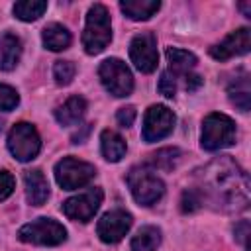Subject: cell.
Here are the masks:
<instances>
[{
    "mask_svg": "<svg viewBox=\"0 0 251 251\" xmlns=\"http://www.w3.org/2000/svg\"><path fill=\"white\" fill-rule=\"evenodd\" d=\"M116 120H118L120 126L129 127V126L135 122V108H133V106H124V108H120L118 114H116Z\"/></svg>",
    "mask_w": 251,
    "mask_h": 251,
    "instance_id": "cell-30",
    "label": "cell"
},
{
    "mask_svg": "<svg viewBox=\"0 0 251 251\" xmlns=\"http://www.w3.org/2000/svg\"><path fill=\"white\" fill-rule=\"evenodd\" d=\"M167 61H169V73L171 75H182V76L192 73V69L198 63L194 53L178 49V47H169L167 49Z\"/></svg>",
    "mask_w": 251,
    "mask_h": 251,
    "instance_id": "cell-17",
    "label": "cell"
},
{
    "mask_svg": "<svg viewBox=\"0 0 251 251\" xmlns=\"http://www.w3.org/2000/svg\"><path fill=\"white\" fill-rule=\"evenodd\" d=\"M96 175L94 165L75 159V157H63L55 165V180L63 190H76L86 186Z\"/></svg>",
    "mask_w": 251,
    "mask_h": 251,
    "instance_id": "cell-5",
    "label": "cell"
},
{
    "mask_svg": "<svg viewBox=\"0 0 251 251\" xmlns=\"http://www.w3.org/2000/svg\"><path fill=\"white\" fill-rule=\"evenodd\" d=\"M161 243V231L155 226H143L131 239V251H157Z\"/></svg>",
    "mask_w": 251,
    "mask_h": 251,
    "instance_id": "cell-21",
    "label": "cell"
},
{
    "mask_svg": "<svg viewBox=\"0 0 251 251\" xmlns=\"http://www.w3.org/2000/svg\"><path fill=\"white\" fill-rule=\"evenodd\" d=\"M24 182H25V196L27 202L31 206H41L45 204V200L49 198V184L47 178L41 175V171H27L24 175Z\"/></svg>",
    "mask_w": 251,
    "mask_h": 251,
    "instance_id": "cell-14",
    "label": "cell"
},
{
    "mask_svg": "<svg viewBox=\"0 0 251 251\" xmlns=\"http://www.w3.org/2000/svg\"><path fill=\"white\" fill-rule=\"evenodd\" d=\"M84 112H86V100L82 96H71L55 110V118L61 126H75L82 120Z\"/></svg>",
    "mask_w": 251,
    "mask_h": 251,
    "instance_id": "cell-16",
    "label": "cell"
},
{
    "mask_svg": "<svg viewBox=\"0 0 251 251\" xmlns=\"http://www.w3.org/2000/svg\"><path fill=\"white\" fill-rule=\"evenodd\" d=\"M159 92L167 98H173L176 94V82H175V75H171L169 71H163L161 73V78H159Z\"/></svg>",
    "mask_w": 251,
    "mask_h": 251,
    "instance_id": "cell-28",
    "label": "cell"
},
{
    "mask_svg": "<svg viewBox=\"0 0 251 251\" xmlns=\"http://www.w3.org/2000/svg\"><path fill=\"white\" fill-rule=\"evenodd\" d=\"M129 57L131 63L141 73H153L159 63V51H157V39L151 31L137 33L129 43Z\"/></svg>",
    "mask_w": 251,
    "mask_h": 251,
    "instance_id": "cell-11",
    "label": "cell"
},
{
    "mask_svg": "<svg viewBox=\"0 0 251 251\" xmlns=\"http://www.w3.org/2000/svg\"><path fill=\"white\" fill-rule=\"evenodd\" d=\"M120 8L129 20L141 22V20H149L153 14H157V10L161 8V2L159 0H122Z\"/></svg>",
    "mask_w": 251,
    "mask_h": 251,
    "instance_id": "cell-18",
    "label": "cell"
},
{
    "mask_svg": "<svg viewBox=\"0 0 251 251\" xmlns=\"http://www.w3.org/2000/svg\"><path fill=\"white\" fill-rule=\"evenodd\" d=\"M43 45L51 51H63L71 45V31L61 24H49L41 31Z\"/></svg>",
    "mask_w": 251,
    "mask_h": 251,
    "instance_id": "cell-20",
    "label": "cell"
},
{
    "mask_svg": "<svg viewBox=\"0 0 251 251\" xmlns=\"http://www.w3.org/2000/svg\"><path fill=\"white\" fill-rule=\"evenodd\" d=\"M102 198H104L102 188H98V186L88 188V190L65 200L63 202V212H65L67 218H71L75 222H88L98 212V208L102 204Z\"/></svg>",
    "mask_w": 251,
    "mask_h": 251,
    "instance_id": "cell-9",
    "label": "cell"
},
{
    "mask_svg": "<svg viewBox=\"0 0 251 251\" xmlns=\"http://www.w3.org/2000/svg\"><path fill=\"white\" fill-rule=\"evenodd\" d=\"M100 147H102V155L104 159L112 161V163H118L126 151H127V145L124 141V137L114 131V129H104L102 135H100Z\"/></svg>",
    "mask_w": 251,
    "mask_h": 251,
    "instance_id": "cell-19",
    "label": "cell"
},
{
    "mask_svg": "<svg viewBox=\"0 0 251 251\" xmlns=\"http://www.w3.org/2000/svg\"><path fill=\"white\" fill-rule=\"evenodd\" d=\"M98 76L104 84V88L114 94L116 98H124V96H129L131 90H133V76H131V71L126 67L124 61L112 57V59H106L100 63L98 67Z\"/></svg>",
    "mask_w": 251,
    "mask_h": 251,
    "instance_id": "cell-6",
    "label": "cell"
},
{
    "mask_svg": "<svg viewBox=\"0 0 251 251\" xmlns=\"http://www.w3.org/2000/svg\"><path fill=\"white\" fill-rule=\"evenodd\" d=\"M14 186H16L14 176L8 171H0V202L6 200L14 192Z\"/></svg>",
    "mask_w": 251,
    "mask_h": 251,
    "instance_id": "cell-29",
    "label": "cell"
},
{
    "mask_svg": "<svg viewBox=\"0 0 251 251\" xmlns=\"http://www.w3.org/2000/svg\"><path fill=\"white\" fill-rule=\"evenodd\" d=\"M18 102H20L18 92L8 84H0V110L2 112H10V110H14L18 106Z\"/></svg>",
    "mask_w": 251,
    "mask_h": 251,
    "instance_id": "cell-26",
    "label": "cell"
},
{
    "mask_svg": "<svg viewBox=\"0 0 251 251\" xmlns=\"http://www.w3.org/2000/svg\"><path fill=\"white\" fill-rule=\"evenodd\" d=\"M14 16L22 22H33L39 16H43V12L47 10V2L45 0H22L14 4Z\"/></svg>",
    "mask_w": 251,
    "mask_h": 251,
    "instance_id": "cell-22",
    "label": "cell"
},
{
    "mask_svg": "<svg viewBox=\"0 0 251 251\" xmlns=\"http://www.w3.org/2000/svg\"><path fill=\"white\" fill-rule=\"evenodd\" d=\"M235 141V124L226 114H208L202 122L200 143L206 151H218L233 145Z\"/></svg>",
    "mask_w": 251,
    "mask_h": 251,
    "instance_id": "cell-3",
    "label": "cell"
},
{
    "mask_svg": "<svg viewBox=\"0 0 251 251\" xmlns=\"http://www.w3.org/2000/svg\"><path fill=\"white\" fill-rule=\"evenodd\" d=\"M8 149L18 161L25 163L35 159L41 149V139L37 129L27 122L16 124L8 133Z\"/></svg>",
    "mask_w": 251,
    "mask_h": 251,
    "instance_id": "cell-8",
    "label": "cell"
},
{
    "mask_svg": "<svg viewBox=\"0 0 251 251\" xmlns=\"http://www.w3.org/2000/svg\"><path fill=\"white\" fill-rule=\"evenodd\" d=\"M22 41L14 33H0V71H12L20 63Z\"/></svg>",
    "mask_w": 251,
    "mask_h": 251,
    "instance_id": "cell-15",
    "label": "cell"
},
{
    "mask_svg": "<svg viewBox=\"0 0 251 251\" xmlns=\"http://www.w3.org/2000/svg\"><path fill=\"white\" fill-rule=\"evenodd\" d=\"M175 127V114L163 104H153L143 118V139L147 143L167 137Z\"/></svg>",
    "mask_w": 251,
    "mask_h": 251,
    "instance_id": "cell-10",
    "label": "cell"
},
{
    "mask_svg": "<svg viewBox=\"0 0 251 251\" xmlns=\"http://www.w3.org/2000/svg\"><path fill=\"white\" fill-rule=\"evenodd\" d=\"M200 84H202V76H200V75L188 73V75L184 76V88H186L188 92H192V90L200 88Z\"/></svg>",
    "mask_w": 251,
    "mask_h": 251,
    "instance_id": "cell-32",
    "label": "cell"
},
{
    "mask_svg": "<svg viewBox=\"0 0 251 251\" xmlns=\"http://www.w3.org/2000/svg\"><path fill=\"white\" fill-rule=\"evenodd\" d=\"M249 47H251V31L249 27H241L237 31H231L226 39H222L214 47H210V55L216 61H227L231 57L245 55Z\"/></svg>",
    "mask_w": 251,
    "mask_h": 251,
    "instance_id": "cell-13",
    "label": "cell"
},
{
    "mask_svg": "<svg viewBox=\"0 0 251 251\" xmlns=\"http://www.w3.org/2000/svg\"><path fill=\"white\" fill-rule=\"evenodd\" d=\"M126 180H127V186L131 190V196L141 206H151L165 194L163 180L149 167H133L127 173Z\"/></svg>",
    "mask_w": 251,
    "mask_h": 251,
    "instance_id": "cell-4",
    "label": "cell"
},
{
    "mask_svg": "<svg viewBox=\"0 0 251 251\" xmlns=\"http://www.w3.org/2000/svg\"><path fill=\"white\" fill-rule=\"evenodd\" d=\"M247 235H249V222L243 220V222H239V224L235 226V237H237V241H241L245 247H247Z\"/></svg>",
    "mask_w": 251,
    "mask_h": 251,
    "instance_id": "cell-31",
    "label": "cell"
},
{
    "mask_svg": "<svg viewBox=\"0 0 251 251\" xmlns=\"http://www.w3.org/2000/svg\"><path fill=\"white\" fill-rule=\"evenodd\" d=\"M18 237L33 245H59L67 239V229L57 220L37 218L35 222L22 226L18 231Z\"/></svg>",
    "mask_w": 251,
    "mask_h": 251,
    "instance_id": "cell-7",
    "label": "cell"
},
{
    "mask_svg": "<svg viewBox=\"0 0 251 251\" xmlns=\"http://www.w3.org/2000/svg\"><path fill=\"white\" fill-rule=\"evenodd\" d=\"M229 98L231 102L241 110V112H249V80L247 76L235 78V82L229 86Z\"/></svg>",
    "mask_w": 251,
    "mask_h": 251,
    "instance_id": "cell-24",
    "label": "cell"
},
{
    "mask_svg": "<svg viewBox=\"0 0 251 251\" xmlns=\"http://www.w3.org/2000/svg\"><path fill=\"white\" fill-rule=\"evenodd\" d=\"M202 204L210 202L224 212H237L249 204V178L231 157H218L210 161L198 175Z\"/></svg>",
    "mask_w": 251,
    "mask_h": 251,
    "instance_id": "cell-1",
    "label": "cell"
},
{
    "mask_svg": "<svg viewBox=\"0 0 251 251\" xmlns=\"http://www.w3.org/2000/svg\"><path fill=\"white\" fill-rule=\"evenodd\" d=\"M241 10L245 12V16H247V18L251 16V12H249V2H243V4H241Z\"/></svg>",
    "mask_w": 251,
    "mask_h": 251,
    "instance_id": "cell-33",
    "label": "cell"
},
{
    "mask_svg": "<svg viewBox=\"0 0 251 251\" xmlns=\"http://www.w3.org/2000/svg\"><path fill=\"white\" fill-rule=\"evenodd\" d=\"M112 39V22L104 4L90 6L86 14V25L82 31V47L88 55H98L108 47Z\"/></svg>",
    "mask_w": 251,
    "mask_h": 251,
    "instance_id": "cell-2",
    "label": "cell"
},
{
    "mask_svg": "<svg viewBox=\"0 0 251 251\" xmlns=\"http://www.w3.org/2000/svg\"><path fill=\"white\" fill-rule=\"evenodd\" d=\"M76 67L71 61H57L53 67V76L57 80V84H69L75 78Z\"/></svg>",
    "mask_w": 251,
    "mask_h": 251,
    "instance_id": "cell-25",
    "label": "cell"
},
{
    "mask_svg": "<svg viewBox=\"0 0 251 251\" xmlns=\"http://www.w3.org/2000/svg\"><path fill=\"white\" fill-rule=\"evenodd\" d=\"M180 155H182V153H180V149H176V147H165V149H159L157 153H153V155H151L149 165H151V167H155V169L171 171V169H175V165L178 163Z\"/></svg>",
    "mask_w": 251,
    "mask_h": 251,
    "instance_id": "cell-23",
    "label": "cell"
},
{
    "mask_svg": "<svg viewBox=\"0 0 251 251\" xmlns=\"http://www.w3.org/2000/svg\"><path fill=\"white\" fill-rule=\"evenodd\" d=\"M202 206V196L196 188H186L182 192V200H180V208L182 212H196Z\"/></svg>",
    "mask_w": 251,
    "mask_h": 251,
    "instance_id": "cell-27",
    "label": "cell"
},
{
    "mask_svg": "<svg viewBox=\"0 0 251 251\" xmlns=\"http://www.w3.org/2000/svg\"><path fill=\"white\" fill-rule=\"evenodd\" d=\"M131 224H133L131 214L118 208V210L106 212V214L98 220L96 231H98V237H100L104 243H118V241L129 231Z\"/></svg>",
    "mask_w": 251,
    "mask_h": 251,
    "instance_id": "cell-12",
    "label": "cell"
}]
</instances>
